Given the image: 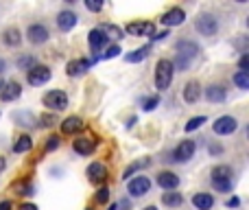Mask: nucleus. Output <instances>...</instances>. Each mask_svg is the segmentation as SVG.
<instances>
[{
    "mask_svg": "<svg viewBox=\"0 0 249 210\" xmlns=\"http://www.w3.org/2000/svg\"><path fill=\"white\" fill-rule=\"evenodd\" d=\"M127 33L129 35H135V37H144V35H153L155 33V26L151 22H129L127 24Z\"/></svg>",
    "mask_w": 249,
    "mask_h": 210,
    "instance_id": "nucleus-10",
    "label": "nucleus"
},
{
    "mask_svg": "<svg viewBox=\"0 0 249 210\" xmlns=\"http://www.w3.org/2000/svg\"><path fill=\"white\" fill-rule=\"evenodd\" d=\"M192 153H195V142H192V140H182L173 151V160L175 162H188L192 158Z\"/></svg>",
    "mask_w": 249,
    "mask_h": 210,
    "instance_id": "nucleus-8",
    "label": "nucleus"
},
{
    "mask_svg": "<svg viewBox=\"0 0 249 210\" xmlns=\"http://www.w3.org/2000/svg\"><path fill=\"white\" fill-rule=\"evenodd\" d=\"M182 201H183L182 192L168 191V192H164V195H162V204H164V206H170V208H177V206H182Z\"/></svg>",
    "mask_w": 249,
    "mask_h": 210,
    "instance_id": "nucleus-23",
    "label": "nucleus"
},
{
    "mask_svg": "<svg viewBox=\"0 0 249 210\" xmlns=\"http://www.w3.org/2000/svg\"><path fill=\"white\" fill-rule=\"evenodd\" d=\"M247 66H249V57L243 55L240 57V72H247Z\"/></svg>",
    "mask_w": 249,
    "mask_h": 210,
    "instance_id": "nucleus-41",
    "label": "nucleus"
},
{
    "mask_svg": "<svg viewBox=\"0 0 249 210\" xmlns=\"http://www.w3.org/2000/svg\"><path fill=\"white\" fill-rule=\"evenodd\" d=\"M0 72H4V61L0 59Z\"/></svg>",
    "mask_w": 249,
    "mask_h": 210,
    "instance_id": "nucleus-48",
    "label": "nucleus"
},
{
    "mask_svg": "<svg viewBox=\"0 0 249 210\" xmlns=\"http://www.w3.org/2000/svg\"><path fill=\"white\" fill-rule=\"evenodd\" d=\"M157 184L166 191H175L179 186V175L170 173V171H162V173H157Z\"/></svg>",
    "mask_w": 249,
    "mask_h": 210,
    "instance_id": "nucleus-14",
    "label": "nucleus"
},
{
    "mask_svg": "<svg viewBox=\"0 0 249 210\" xmlns=\"http://www.w3.org/2000/svg\"><path fill=\"white\" fill-rule=\"evenodd\" d=\"M183 20H186V13H183V9L179 7H173L168 9V11L162 16V24L164 26H177V24H183Z\"/></svg>",
    "mask_w": 249,
    "mask_h": 210,
    "instance_id": "nucleus-12",
    "label": "nucleus"
},
{
    "mask_svg": "<svg viewBox=\"0 0 249 210\" xmlns=\"http://www.w3.org/2000/svg\"><path fill=\"white\" fill-rule=\"evenodd\" d=\"M109 210H118V206H116V204H114V206H109Z\"/></svg>",
    "mask_w": 249,
    "mask_h": 210,
    "instance_id": "nucleus-49",
    "label": "nucleus"
},
{
    "mask_svg": "<svg viewBox=\"0 0 249 210\" xmlns=\"http://www.w3.org/2000/svg\"><path fill=\"white\" fill-rule=\"evenodd\" d=\"M118 55H120V46L114 44V46H109L107 51L103 52V59H114V57H118Z\"/></svg>",
    "mask_w": 249,
    "mask_h": 210,
    "instance_id": "nucleus-35",
    "label": "nucleus"
},
{
    "mask_svg": "<svg viewBox=\"0 0 249 210\" xmlns=\"http://www.w3.org/2000/svg\"><path fill=\"white\" fill-rule=\"evenodd\" d=\"M31 86H44V83L50 81V70L46 66H33L29 68V74H26Z\"/></svg>",
    "mask_w": 249,
    "mask_h": 210,
    "instance_id": "nucleus-6",
    "label": "nucleus"
},
{
    "mask_svg": "<svg viewBox=\"0 0 249 210\" xmlns=\"http://www.w3.org/2000/svg\"><path fill=\"white\" fill-rule=\"evenodd\" d=\"M99 31L105 35V37H116V39L122 37V31L118 29V26H114V24H103Z\"/></svg>",
    "mask_w": 249,
    "mask_h": 210,
    "instance_id": "nucleus-30",
    "label": "nucleus"
},
{
    "mask_svg": "<svg viewBox=\"0 0 249 210\" xmlns=\"http://www.w3.org/2000/svg\"><path fill=\"white\" fill-rule=\"evenodd\" d=\"M74 24H77V13H72V11H61L59 16H57V26H59L61 31H70Z\"/></svg>",
    "mask_w": 249,
    "mask_h": 210,
    "instance_id": "nucleus-21",
    "label": "nucleus"
},
{
    "mask_svg": "<svg viewBox=\"0 0 249 210\" xmlns=\"http://www.w3.org/2000/svg\"><path fill=\"white\" fill-rule=\"evenodd\" d=\"M94 61L96 59H72L66 66V72H68L70 77H81V74H85L87 70H90V66L94 64Z\"/></svg>",
    "mask_w": 249,
    "mask_h": 210,
    "instance_id": "nucleus-9",
    "label": "nucleus"
},
{
    "mask_svg": "<svg viewBox=\"0 0 249 210\" xmlns=\"http://www.w3.org/2000/svg\"><path fill=\"white\" fill-rule=\"evenodd\" d=\"M31 149H33V140H31V136H20V138L16 140V144H13V151L16 153H29Z\"/></svg>",
    "mask_w": 249,
    "mask_h": 210,
    "instance_id": "nucleus-24",
    "label": "nucleus"
},
{
    "mask_svg": "<svg viewBox=\"0 0 249 210\" xmlns=\"http://www.w3.org/2000/svg\"><path fill=\"white\" fill-rule=\"evenodd\" d=\"M160 103V99L157 96H151V99H144L142 101V109L144 112H151V109H155V105Z\"/></svg>",
    "mask_w": 249,
    "mask_h": 210,
    "instance_id": "nucleus-36",
    "label": "nucleus"
},
{
    "mask_svg": "<svg viewBox=\"0 0 249 210\" xmlns=\"http://www.w3.org/2000/svg\"><path fill=\"white\" fill-rule=\"evenodd\" d=\"M42 103L46 105L48 109H55V112H61V109L68 107V96H66V92L61 90H50L44 94Z\"/></svg>",
    "mask_w": 249,
    "mask_h": 210,
    "instance_id": "nucleus-3",
    "label": "nucleus"
},
{
    "mask_svg": "<svg viewBox=\"0 0 249 210\" xmlns=\"http://www.w3.org/2000/svg\"><path fill=\"white\" fill-rule=\"evenodd\" d=\"M87 42H90L92 52H99L100 48L107 44V37H105V35L100 33L99 29H94V31H90V33H87Z\"/></svg>",
    "mask_w": 249,
    "mask_h": 210,
    "instance_id": "nucleus-20",
    "label": "nucleus"
},
{
    "mask_svg": "<svg viewBox=\"0 0 249 210\" xmlns=\"http://www.w3.org/2000/svg\"><path fill=\"white\" fill-rule=\"evenodd\" d=\"M212 179H232V169L227 164L214 166L212 169Z\"/></svg>",
    "mask_w": 249,
    "mask_h": 210,
    "instance_id": "nucleus-28",
    "label": "nucleus"
},
{
    "mask_svg": "<svg viewBox=\"0 0 249 210\" xmlns=\"http://www.w3.org/2000/svg\"><path fill=\"white\" fill-rule=\"evenodd\" d=\"M166 35H168V31H160V33H153L151 37H153V39H164Z\"/></svg>",
    "mask_w": 249,
    "mask_h": 210,
    "instance_id": "nucleus-42",
    "label": "nucleus"
},
{
    "mask_svg": "<svg viewBox=\"0 0 249 210\" xmlns=\"http://www.w3.org/2000/svg\"><path fill=\"white\" fill-rule=\"evenodd\" d=\"M20 210H37V206H35V204H22Z\"/></svg>",
    "mask_w": 249,
    "mask_h": 210,
    "instance_id": "nucleus-44",
    "label": "nucleus"
},
{
    "mask_svg": "<svg viewBox=\"0 0 249 210\" xmlns=\"http://www.w3.org/2000/svg\"><path fill=\"white\" fill-rule=\"evenodd\" d=\"M197 55H199V46H197L195 42H188V39L179 42V44H177V57H175L173 70L177 68L179 72L188 70V68L192 66V61L197 59Z\"/></svg>",
    "mask_w": 249,
    "mask_h": 210,
    "instance_id": "nucleus-1",
    "label": "nucleus"
},
{
    "mask_svg": "<svg viewBox=\"0 0 249 210\" xmlns=\"http://www.w3.org/2000/svg\"><path fill=\"white\" fill-rule=\"evenodd\" d=\"M149 162H151V160H149V158H142V160H135L133 164H129V166H127V169H125V173H122V179L131 177V175H133V173H138L140 169H144V166H149Z\"/></svg>",
    "mask_w": 249,
    "mask_h": 210,
    "instance_id": "nucleus-26",
    "label": "nucleus"
},
{
    "mask_svg": "<svg viewBox=\"0 0 249 210\" xmlns=\"http://www.w3.org/2000/svg\"><path fill=\"white\" fill-rule=\"evenodd\" d=\"M87 179H90L92 184H103L105 179H107V169H105V164L92 162V164L87 166Z\"/></svg>",
    "mask_w": 249,
    "mask_h": 210,
    "instance_id": "nucleus-11",
    "label": "nucleus"
},
{
    "mask_svg": "<svg viewBox=\"0 0 249 210\" xmlns=\"http://www.w3.org/2000/svg\"><path fill=\"white\" fill-rule=\"evenodd\" d=\"M83 129V121L79 116H68L64 122H61V131L66 136H72V134H79Z\"/></svg>",
    "mask_w": 249,
    "mask_h": 210,
    "instance_id": "nucleus-17",
    "label": "nucleus"
},
{
    "mask_svg": "<svg viewBox=\"0 0 249 210\" xmlns=\"http://www.w3.org/2000/svg\"><path fill=\"white\" fill-rule=\"evenodd\" d=\"M20 94H22V86L17 81H9L7 86H2V90H0V99L2 101H16Z\"/></svg>",
    "mask_w": 249,
    "mask_h": 210,
    "instance_id": "nucleus-16",
    "label": "nucleus"
},
{
    "mask_svg": "<svg viewBox=\"0 0 249 210\" xmlns=\"http://www.w3.org/2000/svg\"><path fill=\"white\" fill-rule=\"evenodd\" d=\"M210 153H221V147H210Z\"/></svg>",
    "mask_w": 249,
    "mask_h": 210,
    "instance_id": "nucleus-47",
    "label": "nucleus"
},
{
    "mask_svg": "<svg viewBox=\"0 0 249 210\" xmlns=\"http://www.w3.org/2000/svg\"><path fill=\"white\" fill-rule=\"evenodd\" d=\"M0 210H11V201H0Z\"/></svg>",
    "mask_w": 249,
    "mask_h": 210,
    "instance_id": "nucleus-45",
    "label": "nucleus"
},
{
    "mask_svg": "<svg viewBox=\"0 0 249 210\" xmlns=\"http://www.w3.org/2000/svg\"><path fill=\"white\" fill-rule=\"evenodd\" d=\"M151 52V48L149 46H142V48H138V51H133V52H127L125 55V61H129V64H138V61H142L144 57Z\"/></svg>",
    "mask_w": 249,
    "mask_h": 210,
    "instance_id": "nucleus-25",
    "label": "nucleus"
},
{
    "mask_svg": "<svg viewBox=\"0 0 249 210\" xmlns=\"http://www.w3.org/2000/svg\"><path fill=\"white\" fill-rule=\"evenodd\" d=\"M96 142L92 138H74L72 140V149L79 153V156H90L92 151H94Z\"/></svg>",
    "mask_w": 249,
    "mask_h": 210,
    "instance_id": "nucleus-15",
    "label": "nucleus"
},
{
    "mask_svg": "<svg viewBox=\"0 0 249 210\" xmlns=\"http://www.w3.org/2000/svg\"><path fill=\"white\" fill-rule=\"evenodd\" d=\"M85 210H92V208H85Z\"/></svg>",
    "mask_w": 249,
    "mask_h": 210,
    "instance_id": "nucleus-51",
    "label": "nucleus"
},
{
    "mask_svg": "<svg viewBox=\"0 0 249 210\" xmlns=\"http://www.w3.org/2000/svg\"><path fill=\"white\" fill-rule=\"evenodd\" d=\"M234 83L240 88V90H247L249 88V72H240L238 70V72L234 74Z\"/></svg>",
    "mask_w": 249,
    "mask_h": 210,
    "instance_id": "nucleus-31",
    "label": "nucleus"
},
{
    "mask_svg": "<svg viewBox=\"0 0 249 210\" xmlns=\"http://www.w3.org/2000/svg\"><path fill=\"white\" fill-rule=\"evenodd\" d=\"M26 37H29L31 44H44L48 39V31L42 24H31L29 31H26Z\"/></svg>",
    "mask_w": 249,
    "mask_h": 210,
    "instance_id": "nucleus-13",
    "label": "nucleus"
},
{
    "mask_svg": "<svg viewBox=\"0 0 249 210\" xmlns=\"http://www.w3.org/2000/svg\"><path fill=\"white\" fill-rule=\"evenodd\" d=\"M199 96H201L199 81H188L186 88H183V101H186V103H197Z\"/></svg>",
    "mask_w": 249,
    "mask_h": 210,
    "instance_id": "nucleus-18",
    "label": "nucleus"
},
{
    "mask_svg": "<svg viewBox=\"0 0 249 210\" xmlns=\"http://www.w3.org/2000/svg\"><path fill=\"white\" fill-rule=\"evenodd\" d=\"M238 204H240V201L236 199V197H232V199L227 201V208H236V206H238Z\"/></svg>",
    "mask_w": 249,
    "mask_h": 210,
    "instance_id": "nucleus-43",
    "label": "nucleus"
},
{
    "mask_svg": "<svg viewBox=\"0 0 249 210\" xmlns=\"http://www.w3.org/2000/svg\"><path fill=\"white\" fill-rule=\"evenodd\" d=\"M205 122V116H195V118H190V121L186 122V131H195V129H199L201 125Z\"/></svg>",
    "mask_w": 249,
    "mask_h": 210,
    "instance_id": "nucleus-33",
    "label": "nucleus"
},
{
    "mask_svg": "<svg viewBox=\"0 0 249 210\" xmlns=\"http://www.w3.org/2000/svg\"><path fill=\"white\" fill-rule=\"evenodd\" d=\"M192 206L197 210H210L214 206V197L208 195V192H195L192 195Z\"/></svg>",
    "mask_w": 249,
    "mask_h": 210,
    "instance_id": "nucleus-19",
    "label": "nucleus"
},
{
    "mask_svg": "<svg viewBox=\"0 0 249 210\" xmlns=\"http://www.w3.org/2000/svg\"><path fill=\"white\" fill-rule=\"evenodd\" d=\"M13 121H17V125H26V127H35L37 118L31 116L29 112H16L13 114Z\"/></svg>",
    "mask_w": 249,
    "mask_h": 210,
    "instance_id": "nucleus-27",
    "label": "nucleus"
},
{
    "mask_svg": "<svg viewBox=\"0 0 249 210\" xmlns=\"http://www.w3.org/2000/svg\"><path fill=\"white\" fill-rule=\"evenodd\" d=\"M144 210H157V208H155V206H149V208H144Z\"/></svg>",
    "mask_w": 249,
    "mask_h": 210,
    "instance_id": "nucleus-50",
    "label": "nucleus"
},
{
    "mask_svg": "<svg viewBox=\"0 0 249 210\" xmlns=\"http://www.w3.org/2000/svg\"><path fill=\"white\" fill-rule=\"evenodd\" d=\"M4 166H7V160H4V158L0 156V173H2V171H4Z\"/></svg>",
    "mask_w": 249,
    "mask_h": 210,
    "instance_id": "nucleus-46",
    "label": "nucleus"
},
{
    "mask_svg": "<svg viewBox=\"0 0 249 210\" xmlns=\"http://www.w3.org/2000/svg\"><path fill=\"white\" fill-rule=\"evenodd\" d=\"M195 29L199 31L201 35L210 37V35H214L218 31V22H216V18H214L212 13H201V16L197 18V22H195Z\"/></svg>",
    "mask_w": 249,
    "mask_h": 210,
    "instance_id": "nucleus-4",
    "label": "nucleus"
},
{
    "mask_svg": "<svg viewBox=\"0 0 249 210\" xmlns=\"http://www.w3.org/2000/svg\"><path fill=\"white\" fill-rule=\"evenodd\" d=\"M129 195L131 197H142L149 192V188H151V179L147 177V175H138V177H133L129 182Z\"/></svg>",
    "mask_w": 249,
    "mask_h": 210,
    "instance_id": "nucleus-7",
    "label": "nucleus"
},
{
    "mask_svg": "<svg viewBox=\"0 0 249 210\" xmlns=\"http://www.w3.org/2000/svg\"><path fill=\"white\" fill-rule=\"evenodd\" d=\"M170 81H173V61L160 59L155 66V88L160 92H164L168 90Z\"/></svg>",
    "mask_w": 249,
    "mask_h": 210,
    "instance_id": "nucleus-2",
    "label": "nucleus"
},
{
    "mask_svg": "<svg viewBox=\"0 0 249 210\" xmlns=\"http://www.w3.org/2000/svg\"><path fill=\"white\" fill-rule=\"evenodd\" d=\"M205 99H208L210 103H223V101H225V88L210 86L208 90H205Z\"/></svg>",
    "mask_w": 249,
    "mask_h": 210,
    "instance_id": "nucleus-22",
    "label": "nucleus"
},
{
    "mask_svg": "<svg viewBox=\"0 0 249 210\" xmlns=\"http://www.w3.org/2000/svg\"><path fill=\"white\" fill-rule=\"evenodd\" d=\"M57 147H59V138H57V136H50L46 142V151H55Z\"/></svg>",
    "mask_w": 249,
    "mask_h": 210,
    "instance_id": "nucleus-38",
    "label": "nucleus"
},
{
    "mask_svg": "<svg viewBox=\"0 0 249 210\" xmlns=\"http://www.w3.org/2000/svg\"><path fill=\"white\" fill-rule=\"evenodd\" d=\"M107 199H109V191L107 188H100V191L96 192V201H99V204H105Z\"/></svg>",
    "mask_w": 249,
    "mask_h": 210,
    "instance_id": "nucleus-39",
    "label": "nucleus"
},
{
    "mask_svg": "<svg viewBox=\"0 0 249 210\" xmlns=\"http://www.w3.org/2000/svg\"><path fill=\"white\" fill-rule=\"evenodd\" d=\"M16 195H33V186H31L29 182H24V184H16Z\"/></svg>",
    "mask_w": 249,
    "mask_h": 210,
    "instance_id": "nucleus-34",
    "label": "nucleus"
},
{
    "mask_svg": "<svg viewBox=\"0 0 249 210\" xmlns=\"http://www.w3.org/2000/svg\"><path fill=\"white\" fill-rule=\"evenodd\" d=\"M236 127H238V121H236L234 116H221V118H216V121L212 122L214 134H218V136H230V134H234Z\"/></svg>",
    "mask_w": 249,
    "mask_h": 210,
    "instance_id": "nucleus-5",
    "label": "nucleus"
},
{
    "mask_svg": "<svg viewBox=\"0 0 249 210\" xmlns=\"http://www.w3.org/2000/svg\"><path fill=\"white\" fill-rule=\"evenodd\" d=\"M20 39H22V35H20V31L17 29H7L4 31V44H9V46H17Z\"/></svg>",
    "mask_w": 249,
    "mask_h": 210,
    "instance_id": "nucleus-29",
    "label": "nucleus"
},
{
    "mask_svg": "<svg viewBox=\"0 0 249 210\" xmlns=\"http://www.w3.org/2000/svg\"><path fill=\"white\" fill-rule=\"evenodd\" d=\"M85 7L90 9V11H100V9H103V2H96V0H87Z\"/></svg>",
    "mask_w": 249,
    "mask_h": 210,
    "instance_id": "nucleus-40",
    "label": "nucleus"
},
{
    "mask_svg": "<svg viewBox=\"0 0 249 210\" xmlns=\"http://www.w3.org/2000/svg\"><path fill=\"white\" fill-rule=\"evenodd\" d=\"M212 186L221 192H227L232 191V179H212Z\"/></svg>",
    "mask_w": 249,
    "mask_h": 210,
    "instance_id": "nucleus-32",
    "label": "nucleus"
},
{
    "mask_svg": "<svg viewBox=\"0 0 249 210\" xmlns=\"http://www.w3.org/2000/svg\"><path fill=\"white\" fill-rule=\"evenodd\" d=\"M39 121H42L44 127H52L57 122V118L52 116V114H42V116H39Z\"/></svg>",
    "mask_w": 249,
    "mask_h": 210,
    "instance_id": "nucleus-37",
    "label": "nucleus"
}]
</instances>
